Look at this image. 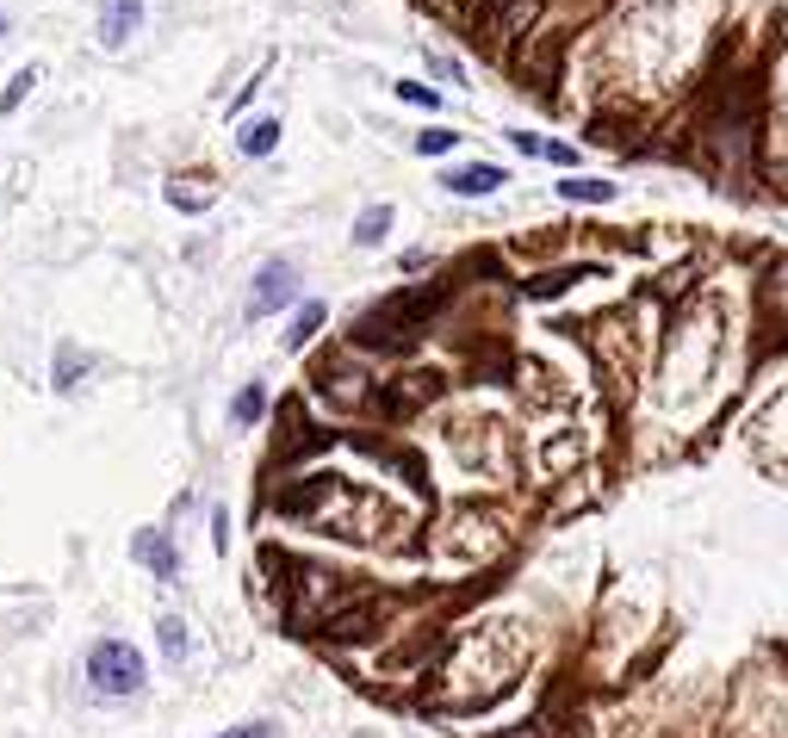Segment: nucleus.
<instances>
[{"label":"nucleus","instance_id":"obj_16","mask_svg":"<svg viewBox=\"0 0 788 738\" xmlns=\"http://www.w3.org/2000/svg\"><path fill=\"white\" fill-rule=\"evenodd\" d=\"M57 385L62 391H75V348H62L57 354Z\"/></svg>","mask_w":788,"mask_h":738},{"label":"nucleus","instance_id":"obj_4","mask_svg":"<svg viewBox=\"0 0 788 738\" xmlns=\"http://www.w3.org/2000/svg\"><path fill=\"white\" fill-rule=\"evenodd\" d=\"M137 25H143V0H99V44L106 50H125Z\"/></svg>","mask_w":788,"mask_h":738},{"label":"nucleus","instance_id":"obj_7","mask_svg":"<svg viewBox=\"0 0 788 738\" xmlns=\"http://www.w3.org/2000/svg\"><path fill=\"white\" fill-rule=\"evenodd\" d=\"M236 150L249 155V162H261V155L280 150V118H249L243 131H236Z\"/></svg>","mask_w":788,"mask_h":738},{"label":"nucleus","instance_id":"obj_19","mask_svg":"<svg viewBox=\"0 0 788 738\" xmlns=\"http://www.w3.org/2000/svg\"><path fill=\"white\" fill-rule=\"evenodd\" d=\"M0 38H7V25H0Z\"/></svg>","mask_w":788,"mask_h":738},{"label":"nucleus","instance_id":"obj_2","mask_svg":"<svg viewBox=\"0 0 788 738\" xmlns=\"http://www.w3.org/2000/svg\"><path fill=\"white\" fill-rule=\"evenodd\" d=\"M428 304H435V292H410V298L379 304V311H373V317L361 323V341H385V348H404V341L416 336V323L428 317Z\"/></svg>","mask_w":788,"mask_h":738},{"label":"nucleus","instance_id":"obj_18","mask_svg":"<svg viewBox=\"0 0 788 738\" xmlns=\"http://www.w3.org/2000/svg\"><path fill=\"white\" fill-rule=\"evenodd\" d=\"M546 162H558V168H572V162H577V150H572V143H546Z\"/></svg>","mask_w":788,"mask_h":738},{"label":"nucleus","instance_id":"obj_10","mask_svg":"<svg viewBox=\"0 0 788 738\" xmlns=\"http://www.w3.org/2000/svg\"><path fill=\"white\" fill-rule=\"evenodd\" d=\"M261 410H268V391H261V385H243V391L231 398V422H236V429L261 422Z\"/></svg>","mask_w":788,"mask_h":738},{"label":"nucleus","instance_id":"obj_9","mask_svg":"<svg viewBox=\"0 0 788 738\" xmlns=\"http://www.w3.org/2000/svg\"><path fill=\"white\" fill-rule=\"evenodd\" d=\"M385 230H391V206H366L361 224H354V243H361V248H379Z\"/></svg>","mask_w":788,"mask_h":738},{"label":"nucleus","instance_id":"obj_5","mask_svg":"<svg viewBox=\"0 0 788 738\" xmlns=\"http://www.w3.org/2000/svg\"><path fill=\"white\" fill-rule=\"evenodd\" d=\"M447 192H460V199H491V192L503 187V168H491V162H466V168H447L442 174Z\"/></svg>","mask_w":788,"mask_h":738},{"label":"nucleus","instance_id":"obj_1","mask_svg":"<svg viewBox=\"0 0 788 738\" xmlns=\"http://www.w3.org/2000/svg\"><path fill=\"white\" fill-rule=\"evenodd\" d=\"M87 689L106 701L137 695V689H143V652H137L131 640H99L94 652H87Z\"/></svg>","mask_w":788,"mask_h":738},{"label":"nucleus","instance_id":"obj_3","mask_svg":"<svg viewBox=\"0 0 788 738\" xmlns=\"http://www.w3.org/2000/svg\"><path fill=\"white\" fill-rule=\"evenodd\" d=\"M298 298V273H292V261H268L261 273H255V285H249V317L261 323V317H273L280 304H292Z\"/></svg>","mask_w":788,"mask_h":738},{"label":"nucleus","instance_id":"obj_17","mask_svg":"<svg viewBox=\"0 0 788 738\" xmlns=\"http://www.w3.org/2000/svg\"><path fill=\"white\" fill-rule=\"evenodd\" d=\"M217 738H273L268 719H255V726H231V733H217Z\"/></svg>","mask_w":788,"mask_h":738},{"label":"nucleus","instance_id":"obj_12","mask_svg":"<svg viewBox=\"0 0 788 738\" xmlns=\"http://www.w3.org/2000/svg\"><path fill=\"white\" fill-rule=\"evenodd\" d=\"M324 317H329V311H324V304H317V298H310L305 311L292 317V329H286V348H305V341L317 336V329H324Z\"/></svg>","mask_w":788,"mask_h":738},{"label":"nucleus","instance_id":"obj_14","mask_svg":"<svg viewBox=\"0 0 788 738\" xmlns=\"http://www.w3.org/2000/svg\"><path fill=\"white\" fill-rule=\"evenodd\" d=\"M398 99H410V106H428V113L442 106V94H435V87H423V81H398Z\"/></svg>","mask_w":788,"mask_h":738},{"label":"nucleus","instance_id":"obj_8","mask_svg":"<svg viewBox=\"0 0 788 738\" xmlns=\"http://www.w3.org/2000/svg\"><path fill=\"white\" fill-rule=\"evenodd\" d=\"M38 81H44V69H38V62H25L20 75L7 81V94H0V118H13V113H20V99L32 94V87H38Z\"/></svg>","mask_w":788,"mask_h":738},{"label":"nucleus","instance_id":"obj_15","mask_svg":"<svg viewBox=\"0 0 788 738\" xmlns=\"http://www.w3.org/2000/svg\"><path fill=\"white\" fill-rule=\"evenodd\" d=\"M454 143H460V131H423V137H416V150H423V155H447Z\"/></svg>","mask_w":788,"mask_h":738},{"label":"nucleus","instance_id":"obj_13","mask_svg":"<svg viewBox=\"0 0 788 738\" xmlns=\"http://www.w3.org/2000/svg\"><path fill=\"white\" fill-rule=\"evenodd\" d=\"M155 633H162V652H168V658H187V626L174 621V614H162Z\"/></svg>","mask_w":788,"mask_h":738},{"label":"nucleus","instance_id":"obj_11","mask_svg":"<svg viewBox=\"0 0 788 738\" xmlns=\"http://www.w3.org/2000/svg\"><path fill=\"white\" fill-rule=\"evenodd\" d=\"M558 192L577 199V206H609V199H615V180H558Z\"/></svg>","mask_w":788,"mask_h":738},{"label":"nucleus","instance_id":"obj_6","mask_svg":"<svg viewBox=\"0 0 788 738\" xmlns=\"http://www.w3.org/2000/svg\"><path fill=\"white\" fill-rule=\"evenodd\" d=\"M131 559H143V565H150L162 584H174V577H180V559H174V547H168V534H162V528H143V534H137V540H131Z\"/></svg>","mask_w":788,"mask_h":738}]
</instances>
